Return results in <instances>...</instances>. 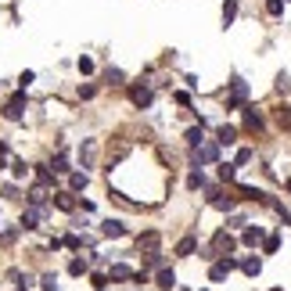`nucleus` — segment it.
<instances>
[{
  "label": "nucleus",
  "instance_id": "cd10ccee",
  "mask_svg": "<svg viewBox=\"0 0 291 291\" xmlns=\"http://www.w3.org/2000/svg\"><path fill=\"white\" fill-rule=\"evenodd\" d=\"M36 176H40V183H51L54 176H51V169H47V165H40V169H36Z\"/></svg>",
  "mask_w": 291,
  "mask_h": 291
},
{
  "label": "nucleus",
  "instance_id": "aec40b11",
  "mask_svg": "<svg viewBox=\"0 0 291 291\" xmlns=\"http://www.w3.org/2000/svg\"><path fill=\"white\" fill-rule=\"evenodd\" d=\"M86 259H72V263H69V273H72V277H83V273H86Z\"/></svg>",
  "mask_w": 291,
  "mask_h": 291
},
{
  "label": "nucleus",
  "instance_id": "423d86ee",
  "mask_svg": "<svg viewBox=\"0 0 291 291\" xmlns=\"http://www.w3.org/2000/svg\"><path fill=\"white\" fill-rule=\"evenodd\" d=\"M234 266H237V263H234V259H226V255H223V259H219V263H216V266H212V270H209V277H212V281H226V273H230Z\"/></svg>",
  "mask_w": 291,
  "mask_h": 291
},
{
  "label": "nucleus",
  "instance_id": "2f4dec72",
  "mask_svg": "<svg viewBox=\"0 0 291 291\" xmlns=\"http://www.w3.org/2000/svg\"><path fill=\"white\" fill-rule=\"evenodd\" d=\"M108 83H122V72L119 69H108Z\"/></svg>",
  "mask_w": 291,
  "mask_h": 291
},
{
  "label": "nucleus",
  "instance_id": "ddd939ff",
  "mask_svg": "<svg viewBox=\"0 0 291 291\" xmlns=\"http://www.w3.org/2000/svg\"><path fill=\"white\" fill-rule=\"evenodd\" d=\"M54 205H58L61 212H72V209H75V198H72L69 191H61V194H54Z\"/></svg>",
  "mask_w": 291,
  "mask_h": 291
},
{
  "label": "nucleus",
  "instance_id": "20e7f679",
  "mask_svg": "<svg viewBox=\"0 0 291 291\" xmlns=\"http://www.w3.org/2000/svg\"><path fill=\"white\" fill-rule=\"evenodd\" d=\"M212 248H216V252H219V255H223V252H226V255H230V252H234V248H237V241H234V237H230V234H226V230H219V234H216V237H212Z\"/></svg>",
  "mask_w": 291,
  "mask_h": 291
},
{
  "label": "nucleus",
  "instance_id": "f8f14e48",
  "mask_svg": "<svg viewBox=\"0 0 291 291\" xmlns=\"http://www.w3.org/2000/svg\"><path fill=\"white\" fill-rule=\"evenodd\" d=\"M263 237H266V234H263V226H248V230L241 234V241H244V244H252V248H255V244L263 241Z\"/></svg>",
  "mask_w": 291,
  "mask_h": 291
},
{
  "label": "nucleus",
  "instance_id": "1a4fd4ad",
  "mask_svg": "<svg viewBox=\"0 0 291 291\" xmlns=\"http://www.w3.org/2000/svg\"><path fill=\"white\" fill-rule=\"evenodd\" d=\"M126 155H130V141H119V144H112V147H108V165H119Z\"/></svg>",
  "mask_w": 291,
  "mask_h": 291
},
{
  "label": "nucleus",
  "instance_id": "39448f33",
  "mask_svg": "<svg viewBox=\"0 0 291 291\" xmlns=\"http://www.w3.org/2000/svg\"><path fill=\"white\" fill-rule=\"evenodd\" d=\"M158 241H162L158 230H147V234L137 237V248H141V252H158Z\"/></svg>",
  "mask_w": 291,
  "mask_h": 291
},
{
  "label": "nucleus",
  "instance_id": "473e14b6",
  "mask_svg": "<svg viewBox=\"0 0 291 291\" xmlns=\"http://www.w3.org/2000/svg\"><path fill=\"white\" fill-rule=\"evenodd\" d=\"M0 155H7V144H4V141H0Z\"/></svg>",
  "mask_w": 291,
  "mask_h": 291
},
{
  "label": "nucleus",
  "instance_id": "a211bd4d",
  "mask_svg": "<svg viewBox=\"0 0 291 291\" xmlns=\"http://www.w3.org/2000/svg\"><path fill=\"white\" fill-rule=\"evenodd\" d=\"M237 141V130L234 126H219V141L216 144H234Z\"/></svg>",
  "mask_w": 291,
  "mask_h": 291
},
{
  "label": "nucleus",
  "instance_id": "f03ea898",
  "mask_svg": "<svg viewBox=\"0 0 291 291\" xmlns=\"http://www.w3.org/2000/svg\"><path fill=\"white\" fill-rule=\"evenodd\" d=\"M22 112H25V90H22V94H14V97L4 104V115H7L11 122H18V119H22Z\"/></svg>",
  "mask_w": 291,
  "mask_h": 291
},
{
  "label": "nucleus",
  "instance_id": "f3484780",
  "mask_svg": "<svg viewBox=\"0 0 291 291\" xmlns=\"http://www.w3.org/2000/svg\"><path fill=\"white\" fill-rule=\"evenodd\" d=\"M158 288L173 291V288H176V273H173V270H162V273H158Z\"/></svg>",
  "mask_w": 291,
  "mask_h": 291
},
{
  "label": "nucleus",
  "instance_id": "2eb2a0df",
  "mask_svg": "<svg viewBox=\"0 0 291 291\" xmlns=\"http://www.w3.org/2000/svg\"><path fill=\"white\" fill-rule=\"evenodd\" d=\"M244 126H248V130H263V115H259L255 108H248V112H244Z\"/></svg>",
  "mask_w": 291,
  "mask_h": 291
},
{
  "label": "nucleus",
  "instance_id": "f257e3e1",
  "mask_svg": "<svg viewBox=\"0 0 291 291\" xmlns=\"http://www.w3.org/2000/svg\"><path fill=\"white\" fill-rule=\"evenodd\" d=\"M219 158V144L212 141V144H194V165H202V162H216Z\"/></svg>",
  "mask_w": 291,
  "mask_h": 291
},
{
  "label": "nucleus",
  "instance_id": "6e6552de",
  "mask_svg": "<svg viewBox=\"0 0 291 291\" xmlns=\"http://www.w3.org/2000/svg\"><path fill=\"white\" fill-rule=\"evenodd\" d=\"M94 158H97V141H83V147H79V162H83V169H90V165H94Z\"/></svg>",
  "mask_w": 291,
  "mask_h": 291
},
{
  "label": "nucleus",
  "instance_id": "4be33fe9",
  "mask_svg": "<svg viewBox=\"0 0 291 291\" xmlns=\"http://www.w3.org/2000/svg\"><path fill=\"white\" fill-rule=\"evenodd\" d=\"M234 14H237V0H226V7H223V22L230 25V22H234Z\"/></svg>",
  "mask_w": 291,
  "mask_h": 291
},
{
  "label": "nucleus",
  "instance_id": "72a5a7b5",
  "mask_svg": "<svg viewBox=\"0 0 291 291\" xmlns=\"http://www.w3.org/2000/svg\"><path fill=\"white\" fill-rule=\"evenodd\" d=\"M288 194H291V180H288Z\"/></svg>",
  "mask_w": 291,
  "mask_h": 291
},
{
  "label": "nucleus",
  "instance_id": "9b49d317",
  "mask_svg": "<svg viewBox=\"0 0 291 291\" xmlns=\"http://www.w3.org/2000/svg\"><path fill=\"white\" fill-rule=\"evenodd\" d=\"M101 234H104V237H122V234H126V226H122L119 219H108V223L101 226Z\"/></svg>",
  "mask_w": 291,
  "mask_h": 291
},
{
  "label": "nucleus",
  "instance_id": "5701e85b",
  "mask_svg": "<svg viewBox=\"0 0 291 291\" xmlns=\"http://www.w3.org/2000/svg\"><path fill=\"white\" fill-rule=\"evenodd\" d=\"M187 187H194V191H198V187H205V176H202V169H194V173L187 176Z\"/></svg>",
  "mask_w": 291,
  "mask_h": 291
},
{
  "label": "nucleus",
  "instance_id": "7ed1b4c3",
  "mask_svg": "<svg viewBox=\"0 0 291 291\" xmlns=\"http://www.w3.org/2000/svg\"><path fill=\"white\" fill-rule=\"evenodd\" d=\"M151 97H155V94H151V86H147V83H137V86L130 90V101L137 104V108H147Z\"/></svg>",
  "mask_w": 291,
  "mask_h": 291
},
{
  "label": "nucleus",
  "instance_id": "6ab92c4d",
  "mask_svg": "<svg viewBox=\"0 0 291 291\" xmlns=\"http://www.w3.org/2000/svg\"><path fill=\"white\" fill-rule=\"evenodd\" d=\"M241 270L248 273V277H259V270H263V263H259V259H244V263H241Z\"/></svg>",
  "mask_w": 291,
  "mask_h": 291
},
{
  "label": "nucleus",
  "instance_id": "dca6fc26",
  "mask_svg": "<svg viewBox=\"0 0 291 291\" xmlns=\"http://www.w3.org/2000/svg\"><path fill=\"white\" fill-rule=\"evenodd\" d=\"M36 223H40V209H25L22 212V226H25V230H33Z\"/></svg>",
  "mask_w": 291,
  "mask_h": 291
},
{
  "label": "nucleus",
  "instance_id": "393cba45",
  "mask_svg": "<svg viewBox=\"0 0 291 291\" xmlns=\"http://www.w3.org/2000/svg\"><path fill=\"white\" fill-rule=\"evenodd\" d=\"M277 122L284 130H291V108H277Z\"/></svg>",
  "mask_w": 291,
  "mask_h": 291
},
{
  "label": "nucleus",
  "instance_id": "b1692460",
  "mask_svg": "<svg viewBox=\"0 0 291 291\" xmlns=\"http://www.w3.org/2000/svg\"><path fill=\"white\" fill-rule=\"evenodd\" d=\"M191 252H194V237H183L176 244V255H191Z\"/></svg>",
  "mask_w": 291,
  "mask_h": 291
},
{
  "label": "nucleus",
  "instance_id": "0eeeda50",
  "mask_svg": "<svg viewBox=\"0 0 291 291\" xmlns=\"http://www.w3.org/2000/svg\"><path fill=\"white\" fill-rule=\"evenodd\" d=\"M248 97V86H244L241 79H234V86H230V97H226V108H237V104Z\"/></svg>",
  "mask_w": 291,
  "mask_h": 291
},
{
  "label": "nucleus",
  "instance_id": "bb28decb",
  "mask_svg": "<svg viewBox=\"0 0 291 291\" xmlns=\"http://www.w3.org/2000/svg\"><path fill=\"white\" fill-rule=\"evenodd\" d=\"M266 11L270 14H284V0H266Z\"/></svg>",
  "mask_w": 291,
  "mask_h": 291
},
{
  "label": "nucleus",
  "instance_id": "c85d7f7f",
  "mask_svg": "<svg viewBox=\"0 0 291 291\" xmlns=\"http://www.w3.org/2000/svg\"><path fill=\"white\" fill-rule=\"evenodd\" d=\"M219 176L223 180H234V165H219Z\"/></svg>",
  "mask_w": 291,
  "mask_h": 291
},
{
  "label": "nucleus",
  "instance_id": "a878e982",
  "mask_svg": "<svg viewBox=\"0 0 291 291\" xmlns=\"http://www.w3.org/2000/svg\"><path fill=\"white\" fill-rule=\"evenodd\" d=\"M187 144H202V126H191L187 130Z\"/></svg>",
  "mask_w": 291,
  "mask_h": 291
},
{
  "label": "nucleus",
  "instance_id": "c756f323",
  "mask_svg": "<svg viewBox=\"0 0 291 291\" xmlns=\"http://www.w3.org/2000/svg\"><path fill=\"white\" fill-rule=\"evenodd\" d=\"M277 244H281L277 237H266V241H263V248H266V252H277Z\"/></svg>",
  "mask_w": 291,
  "mask_h": 291
},
{
  "label": "nucleus",
  "instance_id": "4468645a",
  "mask_svg": "<svg viewBox=\"0 0 291 291\" xmlns=\"http://www.w3.org/2000/svg\"><path fill=\"white\" fill-rule=\"evenodd\" d=\"M108 277H112V281H133V270L122 266V263H115V266L108 270Z\"/></svg>",
  "mask_w": 291,
  "mask_h": 291
},
{
  "label": "nucleus",
  "instance_id": "9d476101",
  "mask_svg": "<svg viewBox=\"0 0 291 291\" xmlns=\"http://www.w3.org/2000/svg\"><path fill=\"white\" fill-rule=\"evenodd\" d=\"M43 202H47V183H36V187H29V205H43Z\"/></svg>",
  "mask_w": 291,
  "mask_h": 291
},
{
  "label": "nucleus",
  "instance_id": "412c9836",
  "mask_svg": "<svg viewBox=\"0 0 291 291\" xmlns=\"http://www.w3.org/2000/svg\"><path fill=\"white\" fill-rule=\"evenodd\" d=\"M69 183H72V191H83L90 180H86V173H72V176H69Z\"/></svg>",
  "mask_w": 291,
  "mask_h": 291
},
{
  "label": "nucleus",
  "instance_id": "7c9ffc66",
  "mask_svg": "<svg viewBox=\"0 0 291 291\" xmlns=\"http://www.w3.org/2000/svg\"><path fill=\"white\" fill-rule=\"evenodd\" d=\"M79 72H94V61H90V58H79Z\"/></svg>",
  "mask_w": 291,
  "mask_h": 291
}]
</instances>
